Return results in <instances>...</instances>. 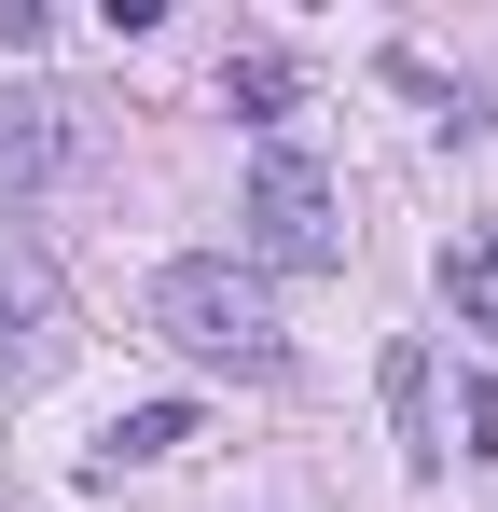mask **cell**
Wrapping results in <instances>:
<instances>
[{
    "label": "cell",
    "mask_w": 498,
    "mask_h": 512,
    "mask_svg": "<svg viewBox=\"0 0 498 512\" xmlns=\"http://www.w3.org/2000/svg\"><path fill=\"white\" fill-rule=\"evenodd\" d=\"M139 319H153V346H180L194 374H236V388H263L291 360L277 346V291L249 263H166L153 291H139Z\"/></svg>",
    "instance_id": "cell-1"
},
{
    "label": "cell",
    "mask_w": 498,
    "mask_h": 512,
    "mask_svg": "<svg viewBox=\"0 0 498 512\" xmlns=\"http://www.w3.org/2000/svg\"><path fill=\"white\" fill-rule=\"evenodd\" d=\"M249 250H263V263H291V277L346 263V194L319 180V153L263 139V167H249Z\"/></svg>",
    "instance_id": "cell-2"
},
{
    "label": "cell",
    "mask_w": 498,
    "mask_h": 512,
    "mask_svg": "<svg viewBox=\"0 0 498 512\" xmlns=\"http://www.w3.org/2000/svg\"><path fill=\"white\" fill-rule=\"evenodd\" d=\"M70 153H83V111H70V97H0V194L70 180Z\"/></svg>",
    "instance_id": "cell-3"
},
{
    "label": "cell",
    "mask_w": 498,
    "mask_h": 512,
    "mask_svg": "<svg viewBox=\"0 0 498 512\" xmlns=\"http://www.w3.org/2000/svg\"><path fill=\"white\" fill-rule=\"evenodd\" d=\"M180 443H194V402H125L111 443H97V471H153V457H180Z\"/></svg>",
    "instance_id": "cell-4"
},
{
    "label": "cell",
    "mask_w": 498,
    "mask_h": 512,
    "mask_svg": "<svg viewBox=\"0 0 498 512\" xmlns=\"http://www.w3.org/2000/svg\"><path fill=\"white\" fill-rule=\"evenodd\" d=\"M388 416H402V457L429 471V457H443V402H429V346H388Z\"/></svg>",
    "instance_id": "cell-5"
},
{
    "label": "cell",
    "mask_w": 498,
    "mask_h": 512,
    "mask_svg": "<svg viewBox=\"0 0 498 512\" xmlns=\"http://www.w3.org/2000/svg\"><path fill=\"white\" fill-rule=\"evenodd\" d=\"M443 291H457V319L498 346V222H471V236L443 250Z\"/></svg>",
    "instance_id": "cell-6"
},
{
    "label": "cell",
    "mask_w": 498,
    "mask_h": 512,
    "mask_svg": "<svg viewBox=\"0 0 498 512\" xmlns=\"http://www.w3.org/2000/svg\"><path fill=\"white\" fill-rule=\"evenodd\" d=\"M222 97H236L249 125H277V111L305 97V70H291V56H236V70H222Z\"/></svg>",
    "instance_id": "cell-7"
},
{
    "label": "cell",
    "mask_w": 498,
    "mask_h": 512,
    "mask_svg": "<svg viewBox=\"0 0 498 512\" xmlns=\"http://www.w3.org/2000/svg\"><path fill=\"white\" fill-rule=\"evenodd\" d=\"M457 429H471L457 457H498V374H471V388H457Z\"/></svg>",
    "instance_id": "cell-8"
},
{
    "label": "cell",
    "mask_w": 498,
    "mask_h": 512,
    "mask_svg": "<svg viewBox=\"0 0 498 512\" xmlns=\"http://www.w3.org/2000/svg\"><path fill=\"white\" fill-rule=\"evenodd\" d=\"M28 374H42V346H28V333H0V416L28 402Z\"/></svg>",
    "instance_id": "cell-9"
}]
</instances>
